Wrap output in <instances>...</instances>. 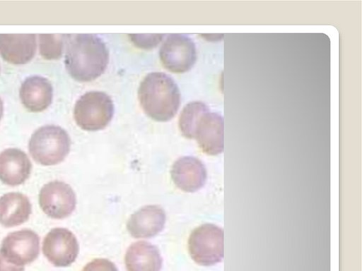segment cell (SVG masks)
I'll list each match as a JSON object with an SVG mask.
<instances>
[{
  "mask_svg": "<svg viewBox=\"0 0 362 271\" xmlns=\"http://www.w3.org/2000/svg\"><path fill=\"white\" fill-rule=\"evenodd\" d=\"M109 61V51L95 34L69 35L64 64L76 80L88 82L103 73Z\"/></svg>",
  "mask_w": 362,
  "mask_h": 271,
  "instance_id": "6da1fadb",
  "label": "cell"
},
{
  "mask_svg": "<svg viewBox=\"0 0 362 271\" xmlns=\"http://www.w3.org/2000/svg\"><path fill=\"white\" fill-rule=\"evenodd\" d=\"M179 126L182 134L195 139L205 153L216 155L223 152V117L211 112L205 103L194 101L187 104L180 113Z\"/></svg>",
  "mask_w": 362,
  "mask_h": 271,
  "instance_id": "7a4b0ae2",
  "label": "cell"
},
{
  "mask_svg": "<svg viewBox=\"0 0 362 271\" xmlns=\"http://www.w3.org/2000/svg\"><path fill=\"white\" fill-rule=\"evenodd\" d=\"M139 99L144 112L152 119L167 121L176 114L180 92L174 80L163 72H151L141 82Z\"/></svg>",
  "mask_w": 362,
  "mask_h": 271,
  "instance_id": "3957f363",
  "label": "cell"
},
{
  "mask_svg": "<svg viewBox=\"0 0 362 271\" xmlns=\"http://www.w3.org/2000/svg\"><path fill=\"white\" fill-rule=\"evenodd\" d=\"M71 139L60 126L46 125L37 128L31 136L28 149L33 159L45 166L62 162L69 154Z\"/></svg>",
  "mask_w": 362,
  "mask_h": 271,
  "instance_id": "277c9868",
  "label": "cell"
},
{
  "mask_svg": "<svg viewBox=\"0 0 362 271\" xmlns=\"http://www.w3.org/2000/svg\"><path fill=\"white\" fill-rule=\"evenodd\" d=\"M114 104L104 92L89 91L81 95L74 105V116L82 129L96 131L105 128L114 114Z\"/></svg>",
  "mask_w": 362,
  "mask_h": 271,
  "instance_id": "5b68a950",
  "label": "cell"
},
{
  "mask_svg": "<svg viewBox=\"0 0 362 271\" xmlns=\"http://www.w3.org/2000/svg\"><path fill=\"white\" fill-rule=\"evenodd\" d=\"M223 230L214 224H204L194 229L188 239L192 259L203 266L220 263L224 255Z\"/></svg>",
  "mask_w": 362,
  "mask_h": 271,
  "instance_id": "8992f818",
  "label": "cell"
},
{
  "mask_svg": "<svg viewBox=\"0 0 362 271\" xmlns=\"http://www.w3.org/2000/svg\"><path fill=\"white\" fill-rule=\"evenodd\" d=\"M159 56L163 66L174 73L188 71L197 59L193 40L184 34H170L160 47Z\"/></svg>",
  "mask_w": 362,
  "mask_h": 271,
  "instance_id": "52a82bcc",
  "label": "cell"
},
{
  "mask_svg": "<svg viewBox=\"0 0 362 271\" xmlns=\"http://www.w3.org/2000/svg\"><path fill=\"white\" fill-rule=\"evenodd\" d=\"M39 204L48 217L63 219L69 217L75 210L76 194L69 184L59 181H51L40 189Z\"/></svg>",
  "mask_w": 362,
  "mask_h": 271,
  "instance_id": "ba28073f",
  "label": "cell"
},
{
  "mask_svg": "<svg viewBox=\"0 0 362 271\" xmlns=\"http://www.w3.org/2000/svg\"><path fill=\"white\" fill-rule=\"evenodd\" d=\"M0 253L11 263L24 266L38 257L40 238L28 229L10 233L2 241Z\"/></svg>",
  "mask_w": 362,
  "mask_h": 271,
  "instance_id": "9c48e42d",
  "label": "cell"
},
{
  "mask_svg": "<svg viewBox=\"0 0 362 271\" xmlns=\"http://www.w3.org/2000/svg\"><path fill=\"white\" fill-rule=\"evenodd\" d=\"M78 251L76 237L67 229L54 228L43 239V254L56 267H67L72 264Z\"/></svg>",
  "mask_w": 362,
  "mask_h": 271,
  "instance_id": "30bf717a",
  "label": "cell"
},
{
  "mask_svg": "<svg viewBox=\"0 0 362 271\" xmlns=\"http://www.w3.org/2000/svg\"><path fill=\"white\" fill-rule=\"evenodd\" d=\"M170 175L175 186L188 193L199 190L207 179V171L204 163L193 156H184L177 159L172 166Z\"/></svg>",
  "mask_w": 362,
  "mask_h": 271,
  "instance_id": "8fae6325",
  "label": "cell"
},
{
  "mask_svg": "<svg viewBox=\"0 0 362 271\" xmlns=\"http://www.w3.org/2000/svg\"><path fill=\"white\" fill-rule=\"evenodd\" d=\"M165 220V212L160 206L146 205L131 215L127 223V229L136 239L151 238L163 229Z\"/></svg>",
  "mask_w": 362,
  "mask_h": 271,
  "instance_id": "7c38bea8",
  "label": "cell"
},
{
  "mask_svg": "<svg viewBox=\"0 0 362 271\" xmlns=\"http://www.w3.org/2000/svg\"><path fill=\"white\" fill-rule=\"evenodd\" d=\"M32 164L27 155L18 148H8L0 153V181L14 186L30 176Z\"/></svg>",
  "mask_w": 362,
  "mask_h": 271,
  "instance_id": "4fadbf2b",
  "label": "cell"
},
{
  "mask_svg": "<svg viewBox=\"0 0 362 271\" xmlns=\"http://www.w3.org/2000/svg\"><path fill=\"white\" fill-rule=\"evenodd\" d=\"M36 47L35 34H0V55L9 63H28L33 58Z\"/></svg>",
  "mask_w": 362,
  "mask_h": 271,
  "instance_id": "5bb4252c",
  "label": "cell"
},
{
  "mask_svg": "<svg viewBox=\"0 0 362 271\" xmlns=\"http://www.w3.org/2000/svg\"><path fill=\"white\" fill-rule=\"evenodd\" d=\"M19 95L22 104L26 109L33 112H42L52 102V85L42 76H32L23 82Z\"/></svg>",
  "mask_w": 362,
  "mask_h": 271,
  "instance_id": "9a60e30c",
  "label": "cell"
},
{
  "mask_svg": "<svg viewBox=\"0 0 362 271\" xmlns=\"http://www.w3.org/2000/svg\"><path fill=\"white\" fill-rule=\"evenodd\" d=\"M124 263L127 271H160L163 260L156 246L140 241L129 246Z\"/></svg>",
  "mask_w": 362,
  "mask_h": 271,
  "instance_id": "2e32d148",
  "label": "cell"
},
{
  "mask_svg": "<svg viewBox=\"0 0 362 271\" xmlns=\"http://www.w3.org/2000/svg\"><path fill=\"white\" fill-rule=\"evenodd\" d=\"M32 212L28 198L21 193H8L0 198V224L13 227L25 222Z\"/></svg>",
  "mask_w": 362,
  "mask_h": 271,
  "instance_id": "e0dca14e",
  "label": "cell"
},
{
  "mask_svg": "<svg viewBox=\"0 0 362 271\" xmlns=\"http://www.w3.org/2000/svg\"><path fill=\"white\" fill-rule=\"evenodd\" d=\"M68 36L69 35L64 34L39 35V49L41 56L49 60L60 58Z\"/></svg>",
  "mask_w": 362,
  "mask_h": 271,
  "instance_id": "ac0fdd59",
  "label": "cell"
},
{
  "mask_svg": "<svg viewBox=\"0 0 362 271\" xmlns=\"http://www.w3.org/2000/svg\"><path fill=\"white\" fill-rule=\"evenodd\" d=\"M165 35L163 34L129 35L132 42L138 47L151 49L157 46Z\"/></svg>",
  "mask_w": 362,
  "mask_h": 271,
  "instance_id": "d6986e66",
  "label": "cell"
},
{
  "mask_svg": "<svg viewBox=\"0 0 362 271\" xmlns=\"http://www.w3.org/2000/svg\"><path fill=\"white\" fill-rule=\"evenodd\" d=\"M82 271H118V269L107 259L96 258L86 265Z\"/></svg>",
  "mask_w": 362,
  "mask_h": 271,
  "instance_id": "ffe728a7",
  "label": "cell"
},
{
  "mask_svg": "<svg viewBox=\"0 0 362 271\" xmlns=\"http://www.w3.org/2000/svg\"><path fill=\"white\" fill-rule=\"evenodd\" d=\"M0 271H25L23 266L11 263L0 253Z\"/></svg>",
  "mask_w": 362,
  "mask_h": 271,
  "instance_id": "44dd1931",
  "label": "cell"
},
{
  "mask_svg": "<svg viewBox=\"0 0 362 271\" xmlns=\"http://www.w3.org/2000/svg\"><path fill=\"white\" fill-rule=\"evenodd\" d=\"M3 112H4L3 101H2L1 98L0 97V121L3 116Z\"/></svg>",
  "mask_w": 362,
  "mask_h": 271,
  "instance_id": "7402d4cb",
  "label": "cell"
}]
</instances>
